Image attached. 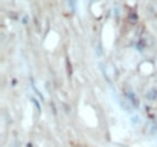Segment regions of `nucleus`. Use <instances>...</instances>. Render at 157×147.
<instances>
[{
  "mask_svg": "<svg viewBox=\"0 0 157 147\" xmlns=\"http://www.w3.org/2000/svg\"><path fill=\"white\" fill-rule=\"evenodd\" d=\"M145 97H146V100H150V101H156L157 100V89L156 87H151L150 90H146Z\"/></svg>",
  "mask_w": 157,
  "mask_h": 147,
  "instance_id": "obj_2",
  "label": "nucleus"
},
{
  "mask_svg": "<svg viewBox=\"0 0 157 147\" xmlns=\"http://www.w3.org/2000/svg\"><path fill=\"white\" fill-rule=\"evenodd\" d=\"M146 14L151 18H157V0H151L146 5Z\"/></svg>",
  "mask_w": 157,
  "mask_h": 147,
  "instance_id": "obj_1",
  "label": "nucleus"
}]
</instances>
